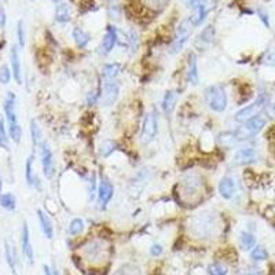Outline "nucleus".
Here are the masks:
<instances>
[{
    "label": "nucleus",
    "mask_w": 275,
    "mask_h": 275,
    "mask_svg": "<svg viewBox=\"0 0 275 275\" xmlns=\"http://www.w3.org/2000/svg\"><path fill=\"white\" fill-rule=\"evenodd\" d=\"M44 275H53V268H50L49 265H43Z\"/></svg>",
    "instance_id": "47"
},
{
    "label": "nucleus",
    "mask_w": 275,
    "mask_h": 275,
    "mask_svg": "<svg viewBox=\"0 0 275 275\" xmlns=\"http://www.w3.org/2000/svg\"><path fill=\"white\" fill-rule=\"evenodd\" d=\"M2 187H3V178H2V173H0V195L3 194L2 193Z\"/></svg>",
    "instance_id": "48"
},
{
    "label": "nucleus",
    "mask_w": 275,
    "mask_h": 275,
    "mask_svg": "<svg viewBox=\"0 0 275 275\" xmlns=\"http://www.w3.org/2000/svg\"><path fill=\"white\" fill-rule=\"evenodd\" d=\"M210 9H212V3L208 2V0L195 7L193 16L189 18L190 22L193 24V27H198V25H201V24L204 22V20H205V17L208 16V13L210 11Z\"/></svg>",
    "instance_id": "14"
},
{
    "label": "nucleus",
    "mask_w": 275,
    "mask_h": 275,
    "mask_svg": "<svg viewBox=\"0 0 275 275\" xmlns=\"http://www.w3.org/2000/svg\"><path fill=\"white\" fill-rule=\"evenodd\" d=\"M116 150V143L112 142V140H103L102 145H101V149H99V153L102 157H109L113 151Z\"/></svg>",
    "instance_id": "34"
},
{
    "label": "nucleus",
    "mask_w": 275,
    "mask_h": 275,
    "mask_svg": "<svg viewBox=\"0 0 275 275\" xmlns=\"http://www.w3.org/2000/svg\"><path fill=\"white\" fill-rule=\"evenodd\" d=\"M162 250H164L162 245H160V243H153L150 248V254L156 257V256H160L162 253Z\"/></svg>",
    "instance_id": "43"
},
{
    "label": "nucleus",
    "mask_w": 275,
    "mask_h": 275,
    "mask_svg": "<svg viewBox=\"0 0 275 275\" xmlns=\"http://www.w3.org/2000/svg\"><path fill=\"white\" fill-rule=\"evenodd\" d=\"M263 65L265 66H275V49H270L261 58Z\"/></svg>",
    "instance_id": "39"
},
{
    "label": "nucleus",
    "mask_w": 275,
    "mask_h": 275,
    "mask_svg": "<svg viewBox=\"0 0 275 275\" xmlns=\"http://www.w3.org/2000/svg\"><path fill=\"white\" fill-rule=\"evenodd\" d=\"M272 112H274V114H275V105H274V108H272Z\"/></svg>",
    "instance_id": "51"
},
{
    "label": "nucleus",
    "mask_w": 275,
    "mask_h": 275,
    "mask_svg": "<svg viewBox=\"0 0 275 275\" xmlns=\"http://www.w3.org/2000/svg\"><path fill=\"white\" fill-rule=\"evenodd\" d=\"M140 3L143 7H147L153 11L162 10L165 5L168 3V0H140Z\"/></svg>",
    "instance_id": "33"
},
{
    "label": "nucleus",
    "mask_w": 275,
    "mask_h": 275,
    "mask_svg": "<svg viewBox=\"0 0 275 275\" xmlns=\"http://www.w3.org/2000/svg\"><path fill=\"white\" fill-rule=\"evenodd\" d=\"M102 94H101V101L105 106H112L120 94V84L117 80H103L102 83Z\"/></svg>",
    "instance_id": "9"
},
{
    "label": "nucleus",
    "mask_w": 275,
    "mask_h": 275,
    "mask_svg": "<svg viewBox=\"0 0 275 275\" xmlns=\"http://www.w3.org/2000/svg\"><path fill=\"white\" fill-rule=\"evenodd\" d=\"M204 2H206V0H187V5H189V7H191V9H195L197 6L201 5V3H204Z\"/></svg>",
    "instance_id": "45"
},
{
    "label": "nucleus",
    "mask_w": 275,
    "mask_h": 275,
    "mask_svg": "<svg viewBox=\"0 0 275 275\" xmlns=\"http://www.w3.org/2000/svg\"><path fill=\"white\" fill-rule=\"evenodd\" d=\"M239 245L243 250H252L256 246V238L250 232L242 231L239 235Z\"/></svg>",
    "instance_id": "27"
},
{
    "label": "nucleus",
    "mask_w": 275,
    "mask_h": 275,
    "mask_svg": "<svg viewBox=\"0 0 275 275\" xmlns=\"http://www.w3.org/2000/svg\"><path fill=\"white\" fill-rule=\"evenodd\" d=\"M39 154H40V162H42L44 176L47 179H51L55 175V160L53 150L50 149L47 142H43L39 146Z\"/></svg>",
    "instance_id": "7"
},
{
    "label": "nucleus",
    "mask_w": 275,
    "mask_h": 275,
    "mask_svg": "<svg viewBox=\"0 0 275 275\" xmlns=\"http://www.w3.org/2000/svg\"><path fill=\"white\" fill-rule=\"evenodd\" d=\"M259 16H260V20L264 22V25H267V27H268V25H270V24H268V16H267V14H264V13H261V11H259Z\"/></svg>",
    "instance_id": "46"
},
{
    "label": "nucleus",
    "mask_w": 275,
    "mask_h": 275,
    "mask_svg": "<svg viewBox=\"0 0 275 275\" xmlns=\"http://www.w3.org/2000/svg\"><path fill=\"white\" fill-rule=\"evenodd\" d=\"M81 253L84 256V259H87L91 263H99L109 256L110 253V248H109L108 242L102 239V238H95L91 239L83 246Z\"/></svg>",
    "instance_id": "2"
},
{
    "label": "nucleus",
    "mask_w": 275,
    "mask_h": 275,
    "mask_svg": "<svg viewBox=\"0 0 275 275\" xmlns=\"http://www.w3.org/2000/svg\"><path fill=\"white\" fill-rule=\"evenodd\" d=\"M217 189H219V193L224 200H231L232 197L235 195V182L230 176H224V178L220 179Z\"/></svg>",
    "instance_id": "15"
},
{
    "label": "nucleus",
    "mask_w": 275,
    "mask_h": 275,
    "mask_svg": "<svg viewBox=\"0 0 275 275\" xmlns=\"http://www.w3.org/2000/svg\"><path fill=\"white\" fill-rule=\"evenodd\" d=\"M176 102H178V92L173 91V90H169L165 94V97L162 99V109L167 114H171L173 112V109L176 106Z\"/></svg>",
    "instance_id": "22"
},
{
    "label": "nucleus",
    "mask_w": 275,
    "mask_h": 275,
    "mask_svg": "<svg viewBox=\"0 0 275 275\" xmlns=\"http://www.w3.org/2000/svg\"><path fill=\"white\" fill-rule=\"evenodd\" d=\"M21 248L22 254L25 256V259L29 264H33L35 261V252H33V245L31 241V231L28 227L27 221H24L21 230Z\"/></svg>",
    "instance_id": "11"
},
{
    "label": "nucleus",
    "mask_w": 275,
    "mask_h": 275,
    "mask_svg": "<svg viewBox=\"0 0 275 275\" xmlns=\"http://www.w3.org/2000/svg\"><path fill=\"white\" fill-rule=\"evenodd\" d=\"M3 110H5L9 128L18 127L20 123H18V116H17V98L14 92H7L5 101H3Z\"/></svg>",
    "instance_id": "8"
},
{
    "label": "nucleus",
    "mask_w": 275,
    "mask_h": 275,
    "mask_svg": "<svg viewBox=\"0 0 275 275\" xmlns=\"http://www.w3.org/2000/svg\"><path fill=\"white\" fill-rule=\"evenodd\" d=\"M116 275H140V272L138 271L136 267H132V265H125V267H123V268H120Z\"/></svg>",
    "instance_id": "41"
},
{
    "label": "nucleus",
    "mask_w": 275,
    "mask_h": 275,
    "mask_svg": "<svg viewBox=\"0 0 275 275\" xmlns=\"http://www.w3.org/2000/svg\"><path fill=\"white\" fill-rule=\"evenodd\" d=\"M187 80L190 84L197 86L200 81V73H198V61H197V55L191 53L189 57V62H187Z\"/></svg>",
    "instance_id": "18"
},
{
    "label": "nucleus",
    "mask_w": 275,
    "mask_h": 275,
    "mask_svg": "<svg viewBox=\"0 0 275 275\" xmlns=\"http://www.w3.org/2000/svg\"><path fill=\"white\" fill-rule=\"evenodd\" d=\"M208 272H209V275H226L227 268L226 265L220 264V263H212L208 267Z\"/></svg>",
    "instance_id": "38"
},
{
    "label": "nucleus",
    "mask_w": 275,
    "mask_h": 275,
    "mask_svg": "<svg viewBox=\"0 0 275 275\" xmlns=\"http://www.w3.org/2000/svg\"><path fill=\"white\" fill-rule=\"evenodd\" d=\"M72 18V6L66 2H61L57 5L55 9V21L60 24H65L69 22Z\"/></svg>",
    "instance_id": "21"
},
{
    "label": "nucleus",
    "mask_w": 275,
    "mask_h": 275,
    "mask_svg": "<svg viewBox=\"0 0 275 275\" xmlns=\"http://www.w3.org/2000/svg\"><path fill=\"white\" fill-rule=\"evenodd\" d=\"M11 77H13V72H11V68H9L7 65H3L0 68V83L7 86L11 81Z\"/></svg>",
    "instance_id": "36"
},
{
    "label": "nucleus",
    "mask_w": 275,
    "mask_h": 275,
    "mask_svg": "<svg viewBox=\"0 0 275 275\" xmlns=\"http://www.w3.org/2000/svg\"><path fill=\"white\" fill-rule=\"evenodd\" d=\"M17 40H18V47L24 49L25 42H27V35H25V28H24L22 21L18 22V25H17Z\"/></svg>",
    "instance_id": "35"
},
{
    "label": "nucleus",
    "mask_w": 275,
    "mask_h": 275,
    "mask_svg": "<svg viewBox=\"0 0 275 275\" xmlns=\"http://www.w3.org/2000/svg\"><path fill=\"white\" fill-rule=\"evenodd\" d=\"M250 259L254 261H263V260L268 259V252L265 250V248L256 245L252 250H250Z\"/></svg>",
    "instance_id": "32"
},
{
    "label": "nucleus",
    "mask_w": 275,
    "mask_h": 275,
    "mask_svg": "<svg viewBox=\"0 0 275 275\" xmlns=\"http://www.w3.org/2000/svg\"><path fill=\"white\" fill-rule=\"evenodd\" d=\"M10 66L14 80H16L18 84H22V66L21 60H20V53H18V47H17V46H13V47H11Z\"/></svg>",
    "instance_id": "13"
},
{
    "label": "nucleus",
    "mask_w": 275,
    "mask_h": 275,
    "mask_svg": "<svg viewBox=\"0 0 275 275\" xmlns=\"http://www.w3.org/2000/svg\"><path fill=\"white\" fill-rule=\"evenodd\" d=\"M215 38V31H213V27H206L200 35V40L202 43H212V40Z\"/></svg>",
    "instance_id": "37"
},
{
    "label": "nucleus",
    "mask_w": 275,
    "mask_h": 275,
    "mask_svg": "<svg viewBox=\"0 0 275 275\" xmlns=\"http://www.w3.org/2000/svg\"><path fill=\"white\" fill-rule=\"evenodd\" d=\"M84 230V221L80 217H76L73 220L70 221L69 228H68V232H69L72 237H75V235H79L81 234Z\"/></svg>",
    "instance_id": "31"
},
{
    "label": "nucleus",
    "mask_w": 275,
    "mask_h": 275,
    "mask_svg": "<svg viewBox=\"0 0 275 275\" xmlns=\"http://www.w3.org/2000/svg\"><path fill=\"white\" fill-rule=\"evenodd\" d=\"M5 257L7 264L10 267L11 272L17 275V264H18V256H17V250L14 243L11 241H6L5 242Z\"/></svg>",
    "instance_id": "17"
},
{
    "label": "nucleus",
    "mask_w": 275,
    "mask_h": 275,
    "mask_svg": "<svg viewBox=\"0 0 275 275\" xmlns=\"http://www.w3.org/2000/svg\"><path fill=\"white\" fill-rule=\"evenodd\" d=\"M158 134V116L154 110L146 113L143 125H142V132H140V142L143 145H149L156 139Z\"/></svg>",
    "instance_id": "4"
},
{
    "label": "nucleus",
    "mask_w": 275,
    "mask_h": 275,
    "mask_svg": "<svg viewBox=\"0 0 275 275\" xmlns=\"http://www.w3.org/2000/svg\"><path fill=\"white\" fill-rule=\"evenodd\" d=\"M121 14V9H120L119 0H109L108 2V16L110 20L117 21Z\"/></svg>",
    "instance_id": "30"
},
{
    "label": "nucleus",
    "mask_w": 275,
    "mask_h": 275,
    "mask_svg": "<svg viewBox=\"0 0 275 275\" xmlns=\"http://www.w3.org/2000/svg\"><path fill=\"white\" fill-rule=\"evenodd\" d=\"M205 101L210 110L216 113H223L228 105V98L226 91L220 86H210L205 90Z\"/></svg>",
    "instance_id": "3"
},
{
    "label": "nucleus",
    "mask_w": 275,
    "mask_h": 275,
    "mask_svg": "<svg viewBox=\"0 0 275 275\" xmlns=\"http://www.w3.org/2000/svg\"><path fill=\"white\" fill-rule=\"evenodd\" d=\"M193 24L190 22V20H186L183 21L176 29V32L173 35L172 44H171V53L172 54H176L180 50L183 49L184 44L187 43L190 35H191V29H193Z\"/></svg>",
    "instance_id": "6"
},
{
    "label": "nucleus",
    "mask_w": 275,
    "mask_h": 275,
    "mask_svg": "<svg viewBox=\"0 0 275 275\" xmlns=\"http://www.w3.org/2000/svg\"><path fill=\"white\" fill-rule=\"evenodd\" d=\"M0 149L10 150V135L9 130L6 128L5 120L0 117Z\"/></svg>",
    "instance_id": "28"
},
{
    "label": "nucleus",
    "mask_w": 275,
    "mask_h": 275,
    "mask_svg": "<svg viewBox=\"0 0 275 275\" xmlns=\"http://www.w3.org/2000/svg\"><path fill=\"white\" fill-rule=\"evenodd\" d=\"M117 40H119V32L117 29L113 25H109L106 28V32L103 35L102 43H101V54L108 55L112 53V50L114 49V46L117 44Z\"/></svg>",
    "instance_id": "12"
},
{
    "label": "nucleus",
    "mask_w": 275,
    "mask_h": 275,
    "mask_svg": "<svg viewBox=\"0 0 275 275\" xmlns=\"http://www.w3.org/2000/svg\"><path fill=\"white\" fill-rule=\"evenodd\" d=\"M265 106V98L261 95L259 97L256 101L248 105V106H245V108L239 109L237 113L234 114V120L237 121V123H246L249 120L254 119V117H257L260 114V112L264 109Z\"/></svg>",
    "instance_id": "5"
},
{
    "label": "nucleus",
    "mask_w": 275,
    "mask_h": 275,
    "mask_svg": "<svg viewBox=\"0 0 275 275\" xmlns=\"http://www.w3.org/2000/svg\"><path fill=\"white\" fill-rule=\"evenodd\" d=\"M53 275H60V272H58L57 268H53Z\"/></svg>",
    "instance_id": "49"
},
{
    "label": "nucleus",
    "mask_w": 275,
    "mask_h": 275,
    "mask_svg": "<svg viewBox=\"0 0 275 275\" xmlns=\"http://www.w3.org/2000/svg\"><path fill=\"white\" fill-rule=\"evenodd\" d=\"M33 160H35V157L29 156L25 162V182L29 187L40 189V182H39L38 176L35 175V169H33Z\"/></svg>",
    "instance_id": "19"
},
{
    "label": "nucleus",
    "mask_w": 275,
    "mask_h": 275,
    "mask_svg": "<svg viewBox=\"0 0 275 275\" xmlns=\"http://www.w3.org/2000/svg\"><path fill=\"white\" fill-rule=\"evenodd\" d=\"M254 158H256V151L253 147H241L235 151V156H234V160L239 165H245L254 161Z\"/></svg>",
    "instance_id": "20"
},
{
    "label": "nucleus",
    "mask_w": 275,
    "mask_h": 275,
    "mask_svg": "<svg viewBox=\"0 0 275 275\" xmlns=\"http://www.w3.org/2000/svg\"><path fill=\"white\" fill-rule=\"evenodd\" d=\"M121 65L120 64H106L102 68V77L103 80H116L119 76Z\"/></svg>",
    "instance_id": "24"
},
{
    "label": "nucleus",
    "mask_w": 275,
    "mask_h": 275,
    "mask_svg": "<svg viewBox=\"0 0 275 275\" xmlns=\"http://www.w3.org/2000/svg\"><path fill=\"white\" fill-rule=\"evenodd\" d=\"M6 21H7V17H6L5 9L0 7V28L3 29L6 27Z\"/></svg>",
    "instance_id": "44"
},
{
    "label": "nucleus",
    "mask_w": 275,
    "mask_h": 275,
    "mask_svg": "<svg viewBox=\"0 0 275 275\" xmlns=\"http://www.w3.org/2000/svg\"><path fill=\"white\" fill-rule=\"evenodd\" d=\"M38 219L44 237L49 238V239H53L54 238V226H53V221L50 219V216L42 209H38Z\"/></svg>",
    "instance_id": "16"
},
{
    "label": "nucleus",
    "mask_w": 275,
    "mask_h": 275,
    "mask_svg": "<svg viewBox=\"0 0 275 275\" xmlns=\"http://www.w3.org/2000/svg\"><path fill=\"white\" fill-rule=\"evenodd\" d=\"M72 36L75 39V43L77 44V47H80V49H86L87 44L90 43V40H91V36L86 31H83L81 28H75Z\"/></svg>",
    "instance_id": "23"
},
{
    "label": "nucleus",
    "mask_w": 275,
    "mask_h": 275,
    "mask_svg": "<svg viewBox=\"0 0 275 275\" xmlns=\"http://www.w3.org/2000/svg\"><path fill=\"white\" fill-rule=\"evenodd\" d=\"M53 2H55V3H61L62 0H53Z\"/></svg>",
    "instance_id": "50"
},
{
    "label": "nucleus",
    "mask_w": 275,
    "mask_h": 275,
    "mask_svg": "<svg viewBox=\"0 0 275 275\" xmlns=\"http://www.w3.org/2000/svg\"><path fill=\"white\" fill-rule=\"evenodd\" d=\"M219 140H220V145L224 146V147H232V146L235 145V143H238L239 142V139H238L237 134H235V131H230V132H223L220 135V138H219Z\"/></svg>",
    "instance_id": "29"
},
{
    "label": "nucleus",
    "mask_w": 275,
    "mask_h": 275,
    "mask_svg": "<svg viewBox=\"0 0 275 275\" xmlns=\"http://www.w3.org/2000/svg\"><path fill=\"white\" fill-rule=\"evenodd\" d=\"M0 206L9 212H14L17 209V198L13 193H3L0 195Z\"/></svg>",
    "instance_id": "25"
},
{
    "label": "nucleus",
    "mask_w": 275,
    "mask_h": 275,
    "mask_svg": "<svg viewBox=\"0 0 275 275\" xmlns=\"http://www.w3.org/2000/svg\"><path fill=\"white\" fill-rule=\"evenodd\" d=\"M99 98H101V95L97 91L88 92V95H87V105H94Z\"/></svg>",
    "instance_id": "42"
},
{
    "label": "nucleus",
    "mask_w": 275,
    "mask_h": 275,
    "mask_svg": "<svg viewBox=\"0 0 275 275\" xmlns=\"http://www.w3.org/2000/svg\"><path fill=\"white\" fill-rule=\"evenodd\" d=\"M31 138H32L33 146H40L43 143V134H42V128L39 127L38 121L36 120H31Z\"/></svg>",
    "instance_id": "26"
},
{
    "label": "nucleus",
    "mask_w": 275,
    "mask_h": 275,
    "mask_svg": "<svg viewBox=\"0 0 275 275\" xmlns=\"http://www.w3.org/2000/svg\"><path fill=\"white\" fill-rule=\"evenodd\" d=\"M128 46L132 50V53H135L138 50V46H139V40H138V33L135 31H131L130 35H128Z\"/></svg>",
    "instance_id": "40"
},
{
    "label": "nucleus",
    "mask_w": 275,
    "mask_h": 275,
    "mask_svg": "<svg viewBox=\"0 0 275 275\" xmlns=\"http://www.w3.org/2000/svg\"><path fill=\"white\" fill-rule=\"evenodd\" d=\"M217 228H219L217 217L208 210L200 212L190 219L189 231L197 238H202V239L210 238L212 235H215Z\"/></svg>",
    "instance_id": "1"
},
{
    "label": "nucleus",
    "mask_w": 275,
    "mask_h": 275,
    "mask_svg": "<svg viewBox=\"0 0 275 275\" xmlns=\"http://www.w3.org/2000/svg\"><path fill=\"white\" fill-rule=\"evenodd\" d=\"M97 194H98V202H99V206H101V208H106L109 202H110V200L113 198V194H114L113 183H112L106 176H102L101 180H99Z\"/></svg>",
    "instance_id": "10"
}]
</instances>
